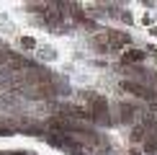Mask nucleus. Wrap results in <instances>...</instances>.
I'll list each match as a JSON object with an SVG mask.
<instances>
[{
    "label": "nucleus",
    "mask_w": 157,
    "mask_h": 155,
    "mask_svg": "<svg viewBox=\"0 0 157 155\" xmlns=\"http://www.w3.org/2000/svg\"><path fill=\"white\" fill-rule=\"evenodd\" d=\"M90 42H93V47H95L98 52H113V49H124V47L129 44V34H126V31L108 29V31L95 34Z\"/></svg>",
    "instance_id": "nucleus-1"
},
{
    "label": "nucleus",
    "mask_w": 157,
    "mask_h": 155,
    "mask_svg": "<svg viewBox=\"0 0 157 155\" xmlns=\"http://www.w3.org/2000/svg\"><path fill=\"white\" fill-rule=\"evenodd\" d=\"M93 121H101V124H111V116H108V101L98 93H90V106H88Z\"/></svg>",
    "instance_id": "nucleus-2"
},
{
    "label": "nucleus",
    "mask_w": 157,
    "mask_h": 155,
    "mask_svg": "<svg viewBox=\"0 0 157 155\" xmlns=\"http://www.w3.org/2000/svg\"><path fill=\"white\" fill-rule=\"evenodd\" d=\"M121 90H129L132 96H139V98H152V90L147 85H142V83H136V80H124Z\"/></svg>",
    "instance_id": "nucleus-3"
},
{
    "label": "nucleus",
    "mask_w": 157,
    "mask_h": 155,
    "mask_svg": "<svg viewBox=\"0 0 157 155\" xmlns=\"http://www.w3.org/2000/svg\"><path fill=\"white\" fill-rule=\"evenodd\" d=\"M144 54H147L144 49H124L121 62H124V65H136V62H142V60H144Z\"/></svg>",
    "instance_id": "nucleus-4"
},
{
    "label": "nucleus",
    "mask_w": 157,
    "mask_h": 155,
    "mask_svg": "<svg viewBox=\"0 0 157 155\" xmlns=\"http://www.w3.org/2000/svg\"><path fill=\"white\" fill-rule=\"evenodd\" d=\"M134 111H136V109L132 106V103H119V116H121V121H132L134 119Z\"/></svg>",
    "instance_id": "nucleus-5"
},
{
    "label": "nucleus",
    "mask_w": 157,
    "mask_h": 155,
    "mask_svg": "<svg viewBox=\"0 0 157 155\" xmlns=\"http://www.w3.org/2000/svg\"><path fill=\"white\" fill-rule=\"evenodd\" d=\"M155 150H157V140H155V137H149V140L144 142V153H147V155H152Z\"/></svg>",
    "instance_id": "nucleus-6"
},
{
    "label": "nucleus",
    "mask_w": 157,
    "mask_h": 155,
    "mask_svg": "<svg viewBox=\"0 0 157 155\" xmlns=\"http://www.w3.org/2000/svg\"><path fill=\"white\" fill-rule=\"evenodd\" d=\"M21 44H23L26 49H34V47H36V42H34L31 36H23V39H21Z\"/></svg>",
    "instance_id": "nucleus-7"
},
{
    "label": "nucleus",
    "mask_w": 157,
    "mask_h": 155,
    "mask_svg": "<svg viewBox=\"0 0 157 155\" xmlns=\"http://www.w3.org/2000/svg\"><path fill=\"white\" fill-rule=\"evenodd\" d=\"M142 137H144V127H136V129H134V134H132V140H134V142H139Z\"/></svg>",
    "instance_id": "nucleus-8"
},
{
    "label": "nucleus",
    "mask_w": 157,
    "mask_h": 155,
    "mask_svg": "<svg viewBox=\"0 0 157 155\" xmlns=\"http://www.w3.org/2000/svg\"><path fill=\"white\" fill-rule=\"evenodd\" d=\"M0 134H13V129L10 127H0Z\"/></svg>",
    "instance_id": "nucleus-9"
}]
</instances>
